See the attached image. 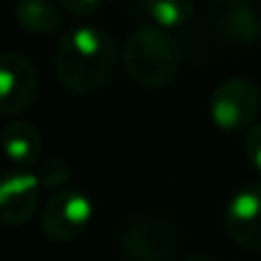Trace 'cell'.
Listing matches in <instances>:
<instances>
[{
    "mask_svg": "<svg viewBox=\"0 0 261 261\" xmlns=\"http://www.w3.org/2000/svg\"><path fill=\"white\" fill-rule=\"evenodd\" d=\"M117 41L96 25H78L60 37L53 69L60 85L73 94H92L113 78L119 64Z\"/></svg>",
    "mask_w": 261,
    "mask_h": 261,
    "instance_id": "6da1fadb",
    "label": "cell"
},
{
    "mask_svg": "<svg viewBox=\"0 0 261 261\" xmlns=\"http://www.w3.org/2000/svg\"><path fill=\"white\" fill-rule=\"evenodd\" d=\"M124 69L142 87H165L179 76L181 48L161 25H140L128 35L122 50Z\"/></svg>",
    "mask_w": 261,
    "mask_h": 261,
    "instance_id": "7a4b0ae2",
    "label": "cell"
},
{
    "mask_svg": "<svg viewBox=\"0 0 261 261\" xmlns=\"http://www.w3.org/2000/svg\"><path fill=\"white\" fill-rule=\"evenodd\" d=\"M117 243L126 261H172L179 252L181 234L165 218L138 216L119 227Z\"/></svg>",
    "mask_w": 261,
    "mask_h": 261,
    "instance_id": "3957f363",
    "label": "cell"
},
{
    "mask_svg": "<svg viewBox=\"0 0 261 261\" xmlns=\"http://www.w3.org/2000/svg\"><path fill=\"white\" fill-rule=\"evenodd\" d=\"M211 119L225 133H239L254 126L261 113V87L250 78L231 76L216 85L208 101Z\"/></svg>",
    "mask_w": 261,
    "mask_h": 261,
    "instance_id": "277c9868",
    "label": "cell"
},
{
    "mask_svg": "<svg viewBox=\"0 0 261 261\" xmlns=\"http://www.w3.org/2000/svg\"><path fill=\"white\" fill-rule=\"evenodd\" d=\"M94 218V204L83 190L64 188L48 197L41 208V234L53 243H71L83 236Z\"/></svg>",
    "mask_w": 261,
    "mask_h": 261,
    "instance_id": "5b68a950",
    "label": "cell"
},
{
    "mask_svg": "<svg viewBox=\"0 0 261 261\" xmlns=\"http://www.w3.org/2000/svg\"><path fill=\"white\" fill-rule=\"evenodd\" d=\"M37 99V71L23 53L7 50L0 55V113L21 115Z\"/></svg>",
    "mask_w": 261,
    "mask_h": 261,
    "instance_id": "8992f818",
    "label": "cell"
},
{
    "mask_svg": "<svg viewBox=\"0 0 261 261\" xmlns=\"http://www.w3.org/2000/svg\"><path fill=\"white\" fill-rule=\"evenodd\" d=\"M225 227L236 245L261 252V181L248 184L229 199Z\"/></svg>",
    "mask_w": 261,
    "mask_h": 261,
    "instance_id": "52a82bcc",
    "label": "cell"
},
{
    "mask_svg": "<svg viewBox=\"0 0 261 261\" xmlns=\"http://www.w3.org/2000/svg\"><path fill=\"white\" fill-rule=\"evenodd\" d=\"M208 23L231 44H252L261 37V16L252 0H211Z\"/></svg>",
    "mask_w": 261,
    "mask_h": 261,
    "instance_id": "ba28073f",
    "label": "cell"
},
{
    "mask_svg": "<svg viewBox=\"0 0 261 261\" xmlns=\"http://www.w3.org/2000/svg\"><path fill=\"white\" fill-rule=\"evenodd\" d=\"M39 188L37 174L21 167H9L0 184V220L9 227L25 225L39 206Z\"/></svg>",
    "mask_w": 261,
    "mask_h": 261,
    "instance_id": "9c48e42d",
    "label": "cell"
},
{
    "mask_svg": "<svg viewBox=\"0 0 261 261\" xmlns=\"http://www.w3.org/2000/svg\"><path fill=\"white\" fill-rule=\"evenodd\" d=\"M3 147L7 161L21 170L37 165L41 161V151H44L39 128L23 119H14L3 128Z\"/></svg>",
    "mask_w": 261,
    "mask_h": 261,
    "instance_id": "30bf717a",
    "label": "cell"
},
{
    "mask_svg": "<svg viewBox=\"0 0 261 261\" xmlns=\"http://www.w3.org/2000/svg\"><path fill=\"white\" fill-rule=\"evenodd\" d=\"M14 18L30 35L48 37L62 28L64 9L58 0H16Z\"/></svg>",
    "mask_w": 261,
    "mask_h": 261,
    "instance_id": "8fae6325",
    "label": "cell"
},
{
    "mask_svg": "<svg viewBox=\"0 0 261 261\" xmlns=\"http://www.w3.org/2000/svg\"><path fill=\"white\" fill-rule=\"evenodd\" d=\"M195 5L197 0H144V12L151 16L153 25L170 30L190 21V16L195 14Z\"/></svg>",
    "mask_w": 261,
    "mask_h": 261,
    "instance_id": "7c38bea8",
    "label": "cell"
},
{
    "mask_svg": "<svg viewBox=\"0 0 261 261\" xmlns=\"http://www.w3.org/2000/svg\"><path fill=\"white\" fill-rule=\"evenodd\" d=\"M69 176H71V167L60 156L46 158L37 167V179H39V184L44 188H60V186H64L69 181Z\"/></svg>",
    "mask_w": 261,
    "mask_h": 261,
    "instance_id": "4fadbf2b",
    "label": "cell"
},
{
    "mask_svg": "<svg viewBox=\"0 0 261 261\" xmlns=\"http://www.w3.org/2000/svg\"><path fill=\"white\" fill-rule=\"evenodd\" d=\"M243 151H245V158H248L250 167L261 174V122H257L254 126L248 128L245 140H243Z\"/></svg>",
    "mask_w": 261,
    "mask_h": 261,
    "instance_id": "5bb4252c",
    "label": "cell"
},
{
    "mask_svg": "<svg viewBox=\"0 0 261 261\" xmlns=\"http://www.w3.org/2000/svg\"><path fill=\"white\" fill-rule=\"evenodd\" d=\"M62 5L64 12L73 14V16H92L94 12H99L103 0H58Z\"/></svg>",
    "mask_w": 261,
    "mask_h": 261,
    "instance_id": "9a60e30c",
    "label": "cell"
},
{
    "mask_svg": "<svg viewBox=\"0 0 261 261\" xmlns=\"http://www.w3.org/2000/svg\"><path fill=\"white\" fill-rule=\"evenodd\" d=\"M184 261H216V259L206 257V254H190V257H186Z\"/></svg>",
    "mask_w": 261,
    "mask_h": 261,
    "instance_id": "2e32d148",
    "label": "cell"
}]
</instances>
